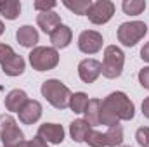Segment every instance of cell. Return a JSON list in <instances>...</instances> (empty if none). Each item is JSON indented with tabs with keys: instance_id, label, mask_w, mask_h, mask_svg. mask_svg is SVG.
Returning a JSON list of instances; mask_svg holds the SVG:
<instances>
[{
	"instance_id": "6da1fadb",
	"label": "cell",
	"mask_w": 149,
	"mask_h": 147,
	"mask_svg": "<svg viewBox=\"0 0 149 147\" xmlns=\"http://www.w3.org/2000/svg\"><path fill=\"white\" fill-rule=\"evenodd\" d=\"M134 116H135L134 102L123 92H113L102 101L101 125H106L108 128L120 125V121H130Z\"/></svg>"
},
{
	"instance_id": "7a4b0ae2",
	"label": "cell",
	"mask_w": 149,
	"mask_h": 147,
	"mask_svg": "<svg viewBox=\"0 0 149 147\" xmlns=\"http://www.w3.org/2000/svg\"><path fill=\"white\" fill-rule=\"evenodd\" d=\"M42 95L47 99V102H50L56 109H66L70 107V99H71V92L70 88L61 83L59 80H47L42 83Z\"/></svg>"
},
{
	"instance_id": "3957f363",
	"label": "cell",
	"mask_w": 149,
	"mask_h": 147,
	"mask_svg": "<svg viewBox=\"0 0 149 147\" xmlns=\"http://www.w3.org/2000/svg\"><path fill=\"white\" fill-rule=\"evenodd\" d=\"M101 64H102V76L109 78V80H114L123 71L125 54L116 45H108L104 49V61Z\"/></svg>"
},
{
	"instance_id": "277c9868",
	"label": "cell",
	"mask_w": 149,
	"mask_h": 147,
	"mask_svg": "<svg viewBox=\"0 0 149 147\" xmlns=\"http://www.w3.org/2000/svg\"><path fill=\"white\" fill-rule=\"evenodd\" d=\"M30 64L37 71H49L59 64V52L54 47H35L30 52Z\"/></svg>"
},
{
	"instance_id": "5b68a950",
	"label": "cell",
	"mask_w": 149,
	"mask_h": 147,
	"mask_svg": "<svg viewBox=\"0 0 149 147\" xmlns=\"http://www.w3.org/2000/svg\"><path fill=\"white\" fill-rule=\"evenodd\" d=\"M0 139L3 147H14L24 140L23 132L10 114H0Z\"/></svg>"
},
{
	"instance_id": "8992f818",
	"label": "cell",
	"mask_w": 149,
	"mask_h": 147,
	"mask_svg": "<svg viewBox=\"0 0 149 147\" xmlns=\"http://www.w3.org/2000/svg\"><path fill=\"white\" fill-rule=\"evenodd\" d=\"M148 33V26L142 21H130L123 23L118 28V40L125 47H134L137 42H141L144 35Z\"/></svg>"
},
{
	"instance_id": "52a82bcc",
	"label": "cell",
	"mask_w": 149,
	"mask_h": 147,
	"mask_svg": "<svg viewBox=\"0 0 149 147\" xmlns=\"http://www.w3.org/2000/svg\"><path fill=\"white\" fill-rule=\"evenodd\" d=\"M113 14H114V3L113 2L97 0V2H92V5L87 12V17L94 24H104L113 17Z\"/></svg>"
},
{
	"instance_id": "ba28073f",
	"label": "cell",
	"mask_w": 149,
	"mask_h": 147,
	"mask_svg": "<svg viewBox=\"0 0 149 147\" xmlns=\"http://www.w3.org/2000/svg\"><path fill=\"white\" fill-rule=\"evenodd\" d=\"M102 43H104V40L99 31L87 30L78 37V49L83 54H97L102 49Z\"/></svg>"
},
{
	"instance_id": "9c48e42d",
	"label": "cell",
	"mask_w": 149,
	"mask_h": 147,
	"mask_svg": "<svg viewBox=\"0 0 149 147\" xmlns=\"http://www.w3.org/2000/svg\"><path fill=\"white\" fill-rule=\"evenodd\" d=\"M102 73V64L95 59H83L78 64V74L83 83H94Z\"/></svg>"
},
{
	"instance_id": "30bf717a",
	"label": "cell",
	"mask_w": 149,
	"mask_h": 147,
	"mask_svg": "<svg viewBox=\"0 0 149 147\" xmlns=\"http://www.w3.org/2000/svg\"><path fill=\"white\" fill-rule=\"evenodd\" d=\"M38 137L50 144H61L64 140V128L56 123H43L38 128Z\"/></svg>"
},
{
	"instance_id": "8fae6325",
	"label": "cell",
	"mask_w": 149,
	"mask_h": 147,
	"mask_svg": "<svg viewBox=\"0 0 149 147\" xmlns=\"http://www.w3.org/2000/svg\"><path fill=\"white\" fill-rule=\"evenodd\" d=\"M17 114H19V121L21 123L33 125V123H37L38 119H40V116H42V104L38 101H28Z\"/></svg>"
},
{
	"instance_id": "7c38bea8",
	"label": "cell",
	"mask_w": 149,
	"mask_h": 147,
	"mask_svg": "<svg viewBox=\"0 0 149 147\" xmlns=\"http://www.w3.org/2000/svg\"><path fill=\"white\" fill-rule=\"evenodd\" d=\"M37 24L43 33H49V35H50L56 28L61 26V17H59V14H56L54 10L40 12L37 16Z\"/></svg>"
},
{
	"instance_id": "4fadbf2b",
	"label": "cell",
	"mask_w": 149,
	"mask_h": 147,
	"mask_svg": "<svg viewBox=\"0 0 149 147\" xmlns=\"http://www.w3.org/2000/svg\"><path fill=\"white\" fill-rule=\"evenodd\" d=\"M28 95L24 90H19V88H14L7 94L5 97V109L7 111H12V112H19L23 109V106L28 102Z\"/></svg>"
},
{
	"instance_id": "5bb4252c",
	"label": "cell",
	"mask_w": 149,
	"mask_h": 147,
	"mask_svg": "<svg viewBox=\"0 0 149 147\" xmlns=\"http://www.w3.org/2000/svg\"><path fill=\"white\" fill-rule=\"evenodd\" d=\"M71 40H73V33H71V30H70L68 26H64V24H61L59 28H56V30L50 33V42H52V45H54L56 50H57V49H66V47L71 43Z\"/></svg>"
},
{
	"instance_id": "9a60e30c",
	"label": "cell",
	"mask_w": 149,
	"mask_h": 147,
	"mask_svg": "<svg viewBox=\"0 0 149 147\" xmlns=\"http://www.w3.org/2000/svg\"><path fill=\"white\" fill-rule=\"evenodd\" d=\"M16 38H17V42H19L23 47L31 49V47H35L38 43V31L33 26L26 24V26H21V28L16 31Z\"/></svg>"
},
{
	"instance_id": "2e32d148",
	"label": "cell",
	"mask_w": 149,
	"mask_h": 147,
	"mask_svg": "<svg viewBox=\"0 0 149 147\" xmlns=\"http://www.w3.org/2000/svg\"><path fill=\"white\" fill-rule=\"evenodd\" d=\"M101 106H102V101L99 99H90L87 107L83 111L85 114V121L90 125V126H97L101 125Z\"/></svg>"
},
{
	"instance_id": "e0dca14e",
	"label": "cell",
	"mask_w": 149,
	"mask_h": 147,
	"mask_svg": "<svg viewBox=\"0 0 149 147\" xmlns=\"http://www.w3.org/2000/svg\"><path fill=\"white\" fill-rule=\"evenodd\" d=\"M24 68H26L24 59L21 55H17V54L12 55L7 62L2 64V71L7 74V76H19V74L24 73Z\"/></svg>"
},
{
	"instance_id": "ac0fdd59",
	"label": "cell",
	"mask_w": 149,
	"mask_h": 147,
	"mask_svg": "<svg viewBox=\"0 0 149 147\" xmlns=\"http://www.w3.org/2000/svg\"><path fill=\"white\" fill-rule=\"evenodd\" d=\"M70 133L74 142H85L87 135L90 133V125L85 119H74L70 125Z\"/></svg>"
},
{
	"instance_id": "d6986e66",
	"label": "cell",
	"mask_w": 149,
	"mask_h": 147,
	"mask_svg": "<svg viewBox=\"0 0 149 147\" xmlns=\"http://www.w3.org/2000/svg\"><path fill=\"white\" fill-rule=\"evenodd\" d=\"M21 12V2L17 0H2L0 2V14L5 19H16Z\"/></svg>"
},
{
	"instance_id": "ffe728a7",
	"label": "cell",
	"mask_w": 149,
	"mask_h": 147,
	"mask_svg": "<svg viewBox=\"0 0 149 147\" xmlns=\"http://www.w3.org/2000/svg\"><path fill=\"white\" fill-rule=\"evenodd\" d=\"M64 3V7H68L71 12H74L76 16H87V12H88V9H90V5H92V2L90 0H64L63 2Z\"/></svg>"
},
{
	"instance_id": "44dd1931",
	"label": "cell",
	"mask_w": 149,
	"mask_h": 147,
	"mask_svg": "<svg viewBox=\"0 0 149 147\" xmlns=\"http://www.w3.org/2000/svg\"><path fill=\"white\" fill-rule=\"evenodd\" d=\"M88 97H87V94H83V92H76L71 95V99H70V109L76 112V114H80V112H83L85 107H87V104H88Z\"/></svg>"
},
{
	"instance_id": "7402d4cb",
	"label": "cell",
	"mask_w": 149,
	"mask_h": 147,
	"mask_svg": "<svg viewBox=\"0 0 149 147\" xmlns=\"http://www.w3.org/2000/svg\"><path fill=\"white\" fill-rule=\"evenodd\" d=\"M106 140H108V147H120L123 142V128L120 125L109 126L106 132Z\"/></svg>"
},
{
	"instance_id": "603a6c76",
	"label": "cell",
	"mask_w": 149,
	"mask_h": 147,
	"mask_svg": "<svg viewBox=\"0 0 149 147\" xmlns=\"http://www.w3.org/2000/svg\"><path fill=\"white\" fill-rule=\"evenodd\" d=\"M121 9H123V12L128 14V16H139V14L144 12L146 2H144V0H125V2L121 3Z\"/></svg>"
},
{
	"instance_id": "cb8c5ba5",
	"label": "cell",
	"mask_w": 149,
	"mask_h": 147,
	"mask_svg": "<svg viewBox=\"0 0 149 147\" xmlns=\"http://www.w3.org/2000/svg\"><path fill=\"white\" fill-rule=\"evenodd\" d=\"M85 142L90 147H108L106 133H101V132H95V130H90V133L87 135Z\"/></svg>"
},
{
	"instance_id": "d4e9b609",
	"label": "cell",
	"mask_w": 149,
	"mask_h": 147,
	"mask_svg": "<svg viewBox=\"0 0 149 147\" xmlns=\"http://www.w3.org/2000/svg\"><path fill=\"white\" fill-rule=\"evenodd\" d=\"M135 139H137V142H139L141 147H149V128L148 126H141L135 132Z\"/></svg>"
},
{
	"instance_id": "484cf974",
	"label": "cell",
	"mask_w": 149,
	"mask_h": 147,
	"mask_svg": "<svg viewBox=\"0 0 149 147\" xmlns=\"http://www.w3.org/2000/svg\"><path fill=\"white\" fill-rule=\"evenodd\" d=\"M12 55H16V52L12 50V47L7 45V43H0V64L7 62Z\"/></svg>"
},
{
	"instance_id": "4316f807",
	"label": "cell",
	"mask_w": 149,
	"mask_h": 147,
	"mask_svg": "<svg viewBox=\"0 0 149 147\" xmlns=\"http://www.w3.org/2000/svg\"><path fill=\"white\" fill-rule=\"evenodd\" d=\"M33 7L40 10V12H49V10H52L54 7H56V2L54 0H49V2H43V0H37L35 3H33Z\"/></svg>"
},
{
	"instance_id": "83f0119b",
	"label": "cell",
	"mask_w": 149,
	"mask_h": 147,
	"mask_svg": "<svg viewBox=\"0 0 149 147\" xmlns=\"http://www.w3.org/2000/svg\"><path fill=\"white\" fill-rule=\"evenodd\" d=\"M139 83H141L144 88L149 90V66L148 68H142V69L139 71Z\"/></svg>"
},
{
	"instance_id": "f1b7e54d",
	"label": "cell",
	"mask_w": 149,
	"mask_h": 147,
	"mask_svg": "<svg viewBox=\"0 0 149 147\" xmlns=\"http://www.w3.org/2000/svg\"><path fill=\"white\" fill-rule=\"evenodd\" d=\"M28 144H30V147H49V146H47V142H45L42 137H38V135H37V137H33Z\"/></svg>"
},
{
	"instance_id": "f546056e",
	"label": "cell",
	"mask_w": 149,
	"mask_h": 147,
	"mask_svg": "<svg viewBox=\"0 0 149 147\" xmlns=\"http://www.w3.org/2000/svg\"><path fill=\"white\" fill-rule=\"evenodd\" d=\"M141 57H142V61H148L149 62V43H146V45L142 47V50H141Z\"/></svg>"
},
{
	"instance_id": "4dcf8cb0",
	"label": "cell",
	"mask_w": 149,
	"mask_h": 147,
	"mask_svg": "<svg viewBox=\"0 0 149 147\" xmlns=\"http://www.w3.org/2000/svg\"><path fill=\"white\" fill-rule=\"evenodd\" d=\"M142 114L149 119V97H146L144 102H142Z\"/></svg>"
},
{
	"instance_id": "1f68e13d",
	"label": "cell",
	"mask_w": 149,
	"mask_h": 147,
	"mask_svg": "<svg viewBox=\"0 0 149 147\" xmlns=\"http://www.w3.org/2000/svg\"><path fill=\"white\" fill-rule=\"evenodd\" d=\"M14 147H30V144H28L26 140H23L21 144H17V146H14Z\"/></svg>"
},
{
	"instance_id": "d6a6232c",
	"label": "cell",
	"mask_w": 149,
	"mask_h": 147,
	"mask_svg": "<svg viewBox=\"0 0 149 147\" xmlns=\"http://www.w3.org/2000/svg\"><path fill=\"white\" fill-rule=\"evenodd\" d=\"M3 31H5V26H3V23L0 21V35H3Z\"/></svg>"
},
{
	"instance_id": "836d02e7",
	"label": "cell",
	"mask_w": 149,
	"mask_h": 147,
	"mask_svg": "<svg viewBox=\"0 0 149 147\" xmlns=\"http://www.w3.org/2000/svg\"><path fill=\"white\" fill-rule=\"evenodd\" d=\"M120 147H130V146H120Z\"/></svg>"
}]
</instances>
